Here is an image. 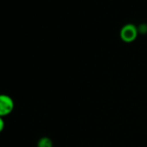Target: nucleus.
<instances>
[{"mask_svg":"<svg viewBox=\"0 0 147 147\" xmlns=\"http://www.w3.org/2000/svg\"><path fill=\"white\" fill-rule=\"evenodd\" d=\"M138 35V27L132 24H126L120 30V38L123 42L127 43L134 42Z\"/></svg>","mask_w":147,"mask_h":147,"instance_id":"f257e3e1","label":"nucleus"},{"mask_svg":"<svg viewBox=\"0 0 147 147\" xmlns=\"http://www.w3.org/2000/svg\"><path fill=\"white\" fill-rule=\"evenodd\" d=\"M14 100L7 94H0V117H5L12 113L14 109Z\"/></svg>","mask_w":147,"mask_h":147,"instance_id":"f03ea898","label":"nucleus"},{"mask_svg":"<svg viewBox=\"0 0 147 147\" xmlns=\"http://www.w3.org/2000/svg\"><path fill=\"white\" fill-rule=\"evenodd\" d=\"M37 147H53L52 140L48 137H42L37 143Z\"/></svg>","mask_w":147,"mask_h":147,"instance_id":"7ed1b4c3","label":"nucleus"},{"mask_svg":"<svg viewBox=\"0 0 147 147\" xmlns=\"http://www.w3.org/2000/svg\"><path fill=\"white\" fill-rule=\"evenodd\" d=\"M138 33H141V34L147 33V24H141L138 28Z\"/></svg>","mask_w":147,"mask_h":147,"instance_id":"20e7f679","label":"nucleus"},{"mask_svg":"<svg viewBox=\"0 0 147 147\" xmlns=\"http://www.w3.org/2000/svg\"><path fill=\"white\" fill-rule=\"evenodd\" d=\"M4 129H5V120L3 117H0V132L3 131Z\"/></svg>","mask_w":147,"mask_h":147,"instance_id":"39448f33","label":"nucleus"}]
</instances>
